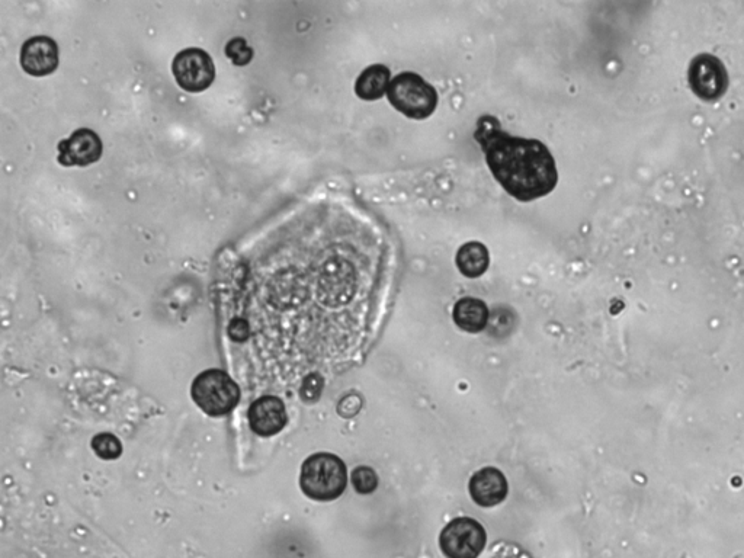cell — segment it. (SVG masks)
Here are the masks:
<instances>
[{
    "mask_svg": "<svg viewBox=\"0 0 744 558\" xmlns=\"http://www.w3.org/2000/svg\"><path fill=\"white\" fill-rule=\"evenodd\" d=\"M474 139L496 181L515 200H540L556 189V160L541 141L511 136L492 115H481Z\"/></svg>",
    "mask_w": 744,
    "mask_h": 558,
    "instance_id": "1",
    "label": "cell"
},
{
    "mask_svg": "<svg viewBox=\"0 0 744 558\" xmlns=\"http://www.w3.org/2000/svg\"><path fill=\"white\" fill-rule=\"evenodd\" d=\"M348 484L346 465L329 452L311 455L303 463L300 487L304 495L316 502H332L345 492Z\"/></svg>",
    "mask_w": 744,
    "mask_h": 558,
    "instance_id": "2",
    "label": "cell"
},
{
    "mask_svg": "<svg viewBox=\"0 0 744 558\" xmlns=\"http://www.w3.org/2000/svg\"><path fill=\"white\" fill-rule=\"evenodd\" d=\"M388 102L410 120H426L438 107V93L418 73L404 72L391 80Z\"/></svg>",
    "mask_w": 744,
    "mask_h": 558,
    "instance_id": "3",
    "label": "cell"
},
{
    "mask_svg": "<svg viewBox=\"0 0 744 558\" xmlns=\"http://www.w3.org/2000/svg\"><path fill=\"white\" fill-rule=\"evenodd\" d=\"M194 403L205 415H229L240 400V388L234 383L227 372L221 370H207L201 372L191 387Z\"/></svg>",
    "mask_w": 744,
    "mask_h": 558,
    "instance_id": "4",
    "label": "cell"
},
{
    "mask_svg": "<svg viewBox=\"0 0 744 558\" xmlns=\"http://www.w3.org/2000/svg\"><path fill=\"white\" fill-rule=\"evenodd\" d=\"M357 269L349 259L333 256L323 265L317 284V297L327 307L348 304L357 293Z\"/></svg>",
    "mask_w": 744,
    "mask_h": 558,
    "instance_id": "5",
    "label": "cell"
},
{
    "mask_svg": "<svg viewBox=\"0 0 744 558\" xmlns=\"http://www.w3.org/2000/svg\"><path fill=\"white\" fill-rule=\"evenodd\" d=\"M486 540V531L476 519L457 518L444 528L439 545L447 558H479Z\"/></svg>",
    "mask_w": 744,
    "mask_h": 558,
    "instance_id": "6",
    "label": "cell"
},
{
    "mask_svg": "<svg viewBox=\"0 0 744 558\" xmlns=\"http://www.w3.org/2000/svg\"><path fill=\"white\" fill-rule=\"evenodd\" d=\"M172 73L178 85L189 93L207 91L216 79L213 59L201 48H186L176 54Z\"/></svg>",
    "mask_w": 744,
    "mask_h": 558,
    "instance_id": "7",
    "label": "cell"
},
{
    "mask_svg": "<svg viewBox=\"0 0 744 558\" xmlns=\"http://www.w3.org/2000/svg\"><path fill=\"white\" fill-rule=\"evenodd\" d=\"M692 91L704 101H715L729 88L726 67L711 54H699L692 60L688 73Z\"/></svg>",
    "mask_w": 744,
    "mask_h": 558,
    "instance_id": "8",
    "label": "cell"
},
{
    "mask_svg": "<svg viewBox=\"0 0 744 558\" xmlns=\"http://www.w3.org/2000/svg\"><path fill=\"white\" fill-rule=\"evenodd\" d=\"M57 149H59L57 160L60 165L86 168L101 159L104 144L98 134L89 128H79L69 139L60 141Z\"/></svg>",
    "mask_w": 744,
    "mask_h": 558,
    "instance_id": "9",
    "label": "cell"
},
{
    "mask_svg": "<svg viewBox=\"0 0 744 558\" xmlns=\"http://www.w3.org/2000/svg\"><path fill=\"white\" fill-rule=\"evenodd\" d=\"M21 66L34 78H44L56 72L60 63L59 46L53 38L38 35L25 41L21 48Z\"/></svg>",
    "mask_w": 744,
    "mask_h": 558,
    "instance_id": "10",
    "label": "cell"
},
{
    "mask_svg": "<svg viewBox=\"0 0 744 558\" xmlns=\"http://www.w3.org/2000/svg\"><path fill=\"white\" fill-rule=\"evenodd\" d=\"M249 425L259 436H274L285 428L288 422L287 410L281 399L264 396L250 406Z\"/></svg>",
    "mask_w": 744,
    "mask_h": 558,
    "instance_id": "11",
    "label": "cell"
},
{
    "mask_svg": "<svg viewBox=\"0 0 744 558\" xmlns=\"http://www.w3.org/2000/svg\"><path fill=\"white\" fill-rule=\"evenodd\" d=\"M468 489H470L471 499L483 508H492L502 503L508 496L509 490L505 474L493 467L477 471L471 477Z\"/></svg>",
    "mask_w": 744,
    "mask_h": 558,
    "instance_id": "12",
    "label": "cell"
},
{
    "mask_svg": "<svg viewBox=\"0 0 744 558\" xmlns=\"http://www.w3.org/2000/svg\"><path fill=\"white\" fill-rule=\"evenodd\" d=\"M455 325L468 333H479L486 329L489 323V309L479 298L464 297L454 306L452 311Z\"/></svg>",
    "mask_w": 744,
    "mask_h": 558,
    "instance_id": "13",
    "label": "cell"
},
{
    "mask_svg": "<svg viewBox=\"0 0 744 558\" xmlns=\"http://www.w3.org/2000/svg\"><path fill=\"white\" fill-rule=\"evenodd\" d=\"M390 78L388 67L383 64H372L358 76L355 82V93L364 101H377L388 92Z\"/></svg>",
    "mask_w": 744,
    "mask_h": 558,
    "instance_id": "14",
    "label": "cell"
},
{
    "mask_svg": "<svg viewBox=\"0 0 744 558\" xmlns=\"http://www.w3.org/2000/svg\"><path fill=\"white\" fill-rule=\"evenodd\" d=\"M490 265L489 250L480 242H468L457 252V266L467 278H480Z\"/></svg>",
    "mask_w": 744,
    "mask_h": 558,
    "instance_id": "15",
    "label": "cell"
},
{
    "mask_svg": "<svg viewBox=\"0 0 744 558\" xmlns=\"http://www.w3.org/2000/svg\"><path fill=\"white\" fill-rule=\"evenodd\" d=\"M92 450L102 460H115L123 454V445L115 435L99 434L92 439Z\"/></svg>",
    "mask_w": 744,
    "mask_h": 558,
    "instance_id": "16",
    "label": "cell"
},
{
    "mask_svg": "<svg viewBox=\"0 0 744 558\" xmlns=\"http://www.w3.org/2000/svg\"><path fill=\"white\" fill-rule=\"evenodd\" d=\"M352 484L361 495H370L378 487L377 473L372 468L361 465L352 471Z\"/></svg>",
    "mask_w": 744,
    "mask_h": 558,
    "instance_id": "17",
    "label": "cell"
},
{
    "mask_svg": "<svg viewBox=\"0 0 744 558\" xmlns=\"http://www.w3.org/2000/svg\"><path fill=\"white\" fill-rule=\"evenodd\" d=\"M226 56L236 66H246V64L252 62L253 50L243 38H234L226 46Z\"/></svg>",
    "mask_w": 744,
    "mask_h": 558,
    "instance_id": "18",
    "label": "cell"
},
{
    "mask_svg": "<svg viewBox=\"0 0 744 558\" xmlns=\"http://www.w3.org/2000/svg\"><path fill=\"white\" fill-rule=\"evenodd\" d=\"M323 387H325V380H323L322 375L311 372L304 378L303 386L300 388L301 399L307 403L316 402L322 394Z\"/></svg>",
    "mask_w": 744,
    "mask_h": 558,
    "instance_id": "19",
    "label": "cell"
},
{
    "mask_svg": "<svg viewBox=\"0 0 744 558\" xmlns=\"http://www.w3.org/2000/svg\"><path fill=\"white\" fill-rule=\"evenodd\" d=\"M229 335H230V338L233 339V341H236V342L246 341V339H248V336H249L248 323H246L245 320L243 319L233 320L232 325H230Z\"/></svg>",
    "mask_w": 744,
    "mask_h": 558,
    "instance_id": "20",
    "label": "cell"
},
{
    "mask_svg": "<svg viewBox=\"0 0 744 558\" xmlns=\"http://www.w3.org/2000/svg\"><path fill=\"white\" fill-rule=\"evenodd\" d=\"M359 409H361V400H359V397L349 396L339 404V415L343 416V418H348V410H351L352 418V416L357 415Z\"/></svg>",
    "mask_w": 744,
    "mask_h": 558,
    "instance_id": "21",
    "label": "cell"
}]
</instances>
